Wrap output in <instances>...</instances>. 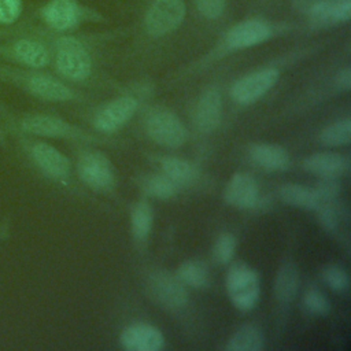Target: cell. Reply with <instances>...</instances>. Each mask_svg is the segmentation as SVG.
Masks as SVG:
<instances>
[{
    "label": "cell",
    "instance_id": "obj_27",
    "mask_svg": "<svg viewBox=\"0 0 351 351\" xmlns=\"http://www.w3.org/2000/svg\"><path fill=\"white\" fill-rule=\"evenodd\" d=\"M144 191L149 196L156 197V199H170L176 195L177 185L169 177H166L163 173L152 174L145 178Z\"/></svg>",
    "mask_w": 351,
    "mask_h": 351
},
{
    "label": "cell",
    "instance_id": "obj_20",
    "mask_svg": "<svg viewBox=\"0 0 351 351\" xmlns=\"http://www.w3.org/2000/svg\"><path fill=\"white\" fill-rule=\"evenodd\" d=\"M299 284L300 276L298 267L293 263H284L274 278L273 289L276 298L282 303L292 302L298 293Z\"/></svg>",
    "mask_w": 351,
    "mask_h": 351
},
{
    "label": "cell",
    "instance_id": "obj_11",
    "mask_svg": "<svg viewBox=\"0 0 351 351\" xmlns=\"http://www.w3.org/2000/svg\"><path fill=\"white\" fill-rule=\"evenodd\" d=\"M273 36V25L263 18H248L232 26L225 36L229 49H245L267 41Z\"/></svg>",
    "mask_w": 351,
    "mask_h": 351
},
{
    "label": "cell",
    "instance_id": "obj_34",
    "mask_svg": "<svg viewBox=\"0 0 351 351\" xmlns=\"http://www.w3.org/2000/svg\"><path fill=\"white\" fill-rule=\"evenodd\" d=\"M310 18L318 25L333 23L332 18V0H317L308 10Z\"/></svg>",
    "mask_w": 351,
    "mask_h": 351
},
{
    "label": "cell",
    "instance_id": "obj_32",
    "mask_svg": "<svg viewBox=\"0 0 351 351\" xmlns=\"http://www.w3.org/2000/svg\"><path fill=\"white\" fill-rule=\"evenodd\" d=\"M314 189L322 204V203L333 202V199L340 192V184L336 180V177H321V180L317 182Z\"/></svg>",
    "mask_w": 351,
    "mask_h": 351
},
{
    "label": "cell",
    "instance_id": "obj_18",
    "mask_svg": "<svg viewBox=\"0 0 351 351\" xmlns=\"http://www.w3.org/2000/svg\"><path fill=\"white\" fill-rule=\"evenodd\" d=\"M348 159L337 152H315L307 156L303 167L319 177H337L348 169Z\"/></svg>",
    "mask_w": 351,
    "mask_h": 351
},
{
    "label": "cell",
    "instance_id": "obj_30",
    "mask_svg": "<svg viewBox=\"0 0 351 351\" xmlns=\"http://www.w3.org/2000/svg\"><path fill=\"white\" fill-rule=\"evenodd\" d=\"M322 280L329 288L333 291L341 292L348 288V274L347 271L337 266V265H329L322 270Z\"/></svg>",
    "mask_w": 351,
    "mask_h": 351
},
{
    "label": "cell",
    "instance_id": "obj_23",
    "mask_svg": "<svg viewBox=\"0 0 351 351\" xmlns=\"http://www.w3.org/2000/svg\"><path fill=\"white\" fill-rule=\"evenodd\" d=\"M162 171L166 177H169L176 185H186L196 180L197 171L196 167L181 158L176 156H165L160 160Z\"/></svg>",
    "mask_w": 351,
    "mask_h": 351
},
{
    "label": "cell",
    "instance_id": "obj_5",
    "mask_svg": "<svg viewBox=\"0 0 351 351\" xmlns=\"http://www.w3.org/2000/svg\"><path fill=\"white\" fill-rule=\"evenodd\" d=\"M0 60L26 69H44L52 62V52L41 40L22 34L0 43Z\"/></svg>",
    "mask_w": 351,
    "mask_h": 351
},
{
    "label": "cell",
    "instance_id": "obj_10",
    "mask_svg": "<svg viewBox=\"0 0 351 351\" xmlns=\"http://www.w3.org/2000/svg\"><path fill=\"white\" fill-rule=\"evenodd\" d=\"M280 71L266 67L239 78L232 86V97L240 104H251L266 95L278 81Z\"/></svg>",
    "mask_w": 351,
    "mask_h": 351
},
{
    "label": "cell",
    "instance_id": "obj_16",
    "mask_svg": "<svg viewBox=\"0 0 351 351\" xmlns=\"http://www.w3.org/2000/svg\"><path fill=\"white\" fill-rule=\"evenodd\" d=\"M225 200L237 208H251L259 200L256 180L248 173H236L225 188Z\"/></svg>",
    "mask_w": 351,
    "mask_h": 351
},
{
    "label": "cell",
    "instance_id": "obj_35",
    "mask_svg": "<svg viewBox=\"0 0 351 351\" xmlns=\"http://www.w3.org/2000/svg\"><path fill=\"white\" fill-rule=\"evenodd\" d=\"M315 210L318 211L319 223L326 230H335L337 228V225H339V214H337L335 206L332 204V202L322 203Z\"/></svg>",
    "mask_w": 351,
    "mask_h": 351
},
{
    "label": "cell",
    "instance_id": "obj_17",
    "mask_svg": "<svg viewBox=\"0 0 351 351\" xmlns=\"http://www.w3.org/2000/svg\"><path fill=\"white\" fill-rule=\"evenodd\" d=\"M222 97L215 88H210L202 93L195 108V125L203 133L213 132L221 122Z\"/></svg>",
    "mask_w": 351,
    "mask_h": 351
},
{
    "label": "cell",
    "instance_id": "obj_33",
    "mask_svg": "<svg viewBox=\"0 0 351 351\" xmlns=\"http://www.w3.org/2000/svg\"><path fill=\"white\" fill-rule=\"evenodd\" d=\"M195 5L206 19H218L226 10V0H195Z\"/></svg>",
    "mask_w": 351,
    "mask_h": 351
},
{
    "label": "cell",
    "instance_id": "obj_31",
    "mask_svg": "<svg viewBox=\"0 0 351 351\" xmlns=\"http://www.w3.org/2000/svg\"><path fill=\"white\" fill-rule=\"evenodd\" d=\"M23 3L22 0H0V25L11 26L22 15Z\"/></svg>",
    "mask_w": 351,
    "mask_h": 351
},
{
    "label": "cell",
    "instance_id": "obj_19",
    "mask_svg": "<svg viewBox=\"0 0 351 351\" xmlns=\"http://www.w3.org/2000/svg\"><path fill=\"white\" fill-rule=\"evenodd\" d=\"M250 155L258 166L266 170H284L289 165V154L285 148L276 144H255L251 147Z\"/></svg>",
    "mask_w": 351,
    "mask_h": 351
},
{
    "label": "cell",
    "instance_id": "obj_28",
    "mask_svg": "<svg viewBox=\"0 0 351 351\" xmlns=\"http://www.w3.org/2000/svg\"><path fill=\"white\" fill-rule=\"evenodd\" d=\"M234 250H236V239H234V236L232 233H229V232H223L215 240L214 250H213L214 259L218 263H228L233 258Z\"/></svg>",
    "mask_w": 351,
    "mask_h": 351
},
{
    "label": "cell",
    "instance_id": "obj_25",
    "mask_svg": "<svg viewBox=\"0 0 351 351\" xmlns=\"http://www.w3.org/2000/svg\"><path fill=\"white\" fill-rule=\"evenodd\" d=\"M351 138V119L344 118L336 121L319 133V141L326 147H341L347 145Z\"/></svg>",
    "mask_w": 351,
    "mask_h": 351
},
{
    "label": "cell",
    "instance_id": "obj_2",
    "mask_svg": "<svg viewBox=\"0 0 351 351\" xmlns=\"http://www.w3.org/2000/svg\"><path fill=\"white\" fill-rule=\"evenodd\" d=\"M0 119L7 133H21L41 138H75L81 134L75 126L52 114L15 115L4 106H0Z\"/></svg>",
    "mask_w": 351,
    "mask_h": 351
},
{
    "label": "cell",
    "instance_id": "obj_14",
    "mask_svg": "<svg viewBox=\"0 0 351 351\" xmlns=\"http://www.w3.org/2000/svg\"><path fill=\"white\" fill-rule=\"evenodd\" d=\"M137 100L132 96H121L103 106L93 118V125L103 133L121 129L136 112Z\"/></svg>",
    "mask_w": 351,
    "mask_h": 351
},
{
    "label": "cell",
    "instance_id": "obj_36",
    "mask_svg": "<svg viewBox=\"0 0 351 351\" xmlns=\"http://www.w3.org/2000/svg\"><path fill=\"white\" fill-rule=\"evenodd\" d=\"M336 86L341 90H348L351 86V71L348 67L340 70L336 75Z\"/></svg>",
    "mask_w": 351,
    "mask_h": 351
},
{
    "label": "cell",
    "instance_id": "obj_7",
    "mask_svg": "<svg viewBox=\"0 0 351 351\" xmlns=\"http://www.w3.org/2000/svg\"><path fill=\"white\" fill-rule=\"evenodd\" d=\"M185 14L184 0H154L144 14L145 32L152 37L170 34L184 22Z\"/></svg>",
    "mask_w": 351,
    "mask_h": 351
},
{
    "label": "cell",
    "instance_id": "obj_13",
    "mask_svg": "<svg viewBox=\"0 0 351 351\" xmlns=\"http://www.w3.org/2000/svg\"><path fill=\"white\" fill-rule=\"evenodd\" d=\"M152 298L166 308H181L188 302V292L177 276L155 271L148 281Z\"/></svg>",
    "mask_w": 351,
    "mask_h": 351
},
{
    "label": "cell",
    "instance_id": "obj_4",
    "mask_svg": "<svg viewBox=\"0 0 351 351\" xmlns=\"http://www.w3.org/2000/svg\"><path fill=\"white\" fill-rule=\"evenodd\" d=\"M52 59L58 74L67 81L81 82L92 73V59L86 47L73 36L53 40Z\"/></svg>",
    "mask_w": 351,
    "mask_h": 351
},
{
    "label": "cell",
    "instance_id": "obj_26",
    "mask_svg": "<svg viewBox=\"0 0 351 351\" xmlns=\"http://www.w3.org/2000/svg\"><path fill=\"white\" fill-rule=\"evenodd\" d=\"M130 225L132 232L137 240L144 241L148 237L152 226V211L147 202L141 200L133 206L130 214Z\"/></svg>",
    "mask_w": 351,
    "mask_h": 351
},
{
    "label": "cell",
    "instance_id": "obj_24",
    "mask_svg": "<svg viewBox=\"0 0 351 351\" xmlns=\"http://www.w3.org/2000/svg\"><path fill=\"white\" fill-rule=\"evenodd\" d=\"M176 276L184 285L193 288H206L210 282L208 270L204 263L199 261H186L181 263Z\"/></svg>",
    "mask_w": 351,
    "mask_h": 351
},
{
    "label": "cell",
    "instance_id": "obj_15",
    "mask_svg": "<svg viewBox=\"0 0 351 351\" xmlns=\"http://www.w3.org/2000/svg\"><path fill=\"white\" fill-rule=\"evenodd\" d=\"M119 343L128 351H159L165 344V337L156 326L137 322L122 330Z\"/></svg>",
    "mask_w": 351,
    "mask_h": 351
},
{
    "label": "cell",
    "instance_id": "obj_3",
    "mask_svg": "<svg viewBox=\"0 0 351 351\" xmlns=\"http://www.w3.org/2000/svg\"><path fill=\"white\" fill-rule=\"evenodd\" d=\"M8 134H11L16 140L21 151L25 154L27 160L43 176L55 182H64L70 177L71 162L56 147L44 140H40L38 137L21 133Z\"/></svg>",
    "mask_w": 351,
    "mask_h": 351
},
{
    "label": "cell",
    "instance_id": "obj_22",
    "mask_svg": "<svg viewBox=\"0 0 351 351\" xmlns=\"http://www.w3.org/2000/svg\"><path fill=\"white\" fill-rule=\"evenodd\" d=\"M263 346L265 337L261 329L254 325H244L232 335L226 348L229 351H259Z\"/></svg>",
    "mask_w": 351,
    "mask_h": 351
},
{
    "label": "cell",
    "instance_id": "obj_6",
    "mask_svg": "<svg viewBox=\"0 0 351 351\" xmlns=\"http://www.w3.org/2000/svg\"><path fill=\"white\" fill-rule=\"evenodd\" d=\"M226 291L232 303L239 310H252L261 293L258 273L244 262L233 263L226 274Z\"/></svg>",
    "mask_w": 351,
    "mask_h": 351
},
{
    "label": "cell",
    "instance_id": "obj_8",
    "mask_svg": "<svg viewBox=\"0 0 351 351\" xmlns=\"http://www.w3.org/2000/svg\"><path fill=\"white\" fill-rule=\"evenodd\" d=\"M145 129L148 136L159 145L167 148L181 147L186 137V129L182 121L169 110H158L147 118Z\"/></svg>",
    "mask_w": 351,
    "mask_h": 351
},
{
    "label": "cell",
    "instance_id": "obj_1",
    "mask_svg": "<svg viewBox=\"0 0 351 351\" xmlns=\"http://www.w3.org/2000/svg\"><path fill=\"white\" fill-rule=\"evenodd\" d=\"M0 81L44 101L63 103L75 97L74 90L64 81L41 71V69H26L0 62Z\"/></svg>",
    "mask_w": 351,
    "mask_h": 351
},
{
    "label": "cell",
    "instance_id": "obj_29",
    "mask_svg": "<svg viewBox=\"0 0 351 351\" xmlns=\"http://www.w3.org/2000/svg\"><path fill=\"white\" fill-rule=\"evenodd\" d=\"M304 308L315 315H325L330 311V302L318 289H308L303 296Z\"/></svg>",
    "mask_w": 351,
    "mask_h": 351
},
{
    "label": "cell",
    "instance_id": "obj_9",
    "mask_svg": "<svg viewBox=\"0 0 351 351\" xmlns=\"http://www.w3.org/2000/svg\"><path fill=\"white\" fill-rule=\"evenodd\" d=\"M81 181L95 191H108L114 186L115 176L108 158L99 151L84 152L77 165Z\"/></svg>",
    "mask_w": 351,
    "mask_h": 351
},
{
    "label": "cell",
    "instance_id": "obj_38",
    "mask_svg": "<svg viewBox=\"0 0 351 351\" xmlns=\"http://www.w3.org/2000/svg\"><path fill=\"white\" fill-rule=\"evenodd\" d=\"M0 147L4 149L8 148V133H7L1 119H0Z\"/></svg>",
    "mask_w": 351,
    "mask_h": 351
},
{
    "label": "cell",
    "instance_id": "obj_12",
    "mask_svg": "<svg viewBox=\"0 0 351 351\" xmlns=\"http://www.w3.org/2000/svg\"><path fill=\"white\" fill-rule=\"evenodd\" d=\"M40 15L49 29L69 32L84 19V8L77 0H48Z\"/></svg>",
    "mask_w": 351,
    "mask_h": 351
},
{
    "label": "cell",
    "instance_id": "obj_21",
    "mask_svg": "<svg viewBox=\"0 0 351 351\" xmlns=\"http://www.w3.org/2000/svg\"><path fill=\"white\" fill-rule=\"evenodd\" d=\"M280 197L289 206L315 210L321 202L314 188H308L302 184H285L280 189Z\"/></svg>",
    "mask_w": 351,
    "mask_h": 351
},
{
    "label": "cell",
    "instance_id": "obj_37",
    "mask_svg": "<svg viewBox=\"0 0 351 351\" xmlns=\"http://www.w3.org/2000/svg\"><path fill=\"white\" fill-rule=\"evenodd\" d=\"M11 237V219L0 217V241H7Z\"/></svg>",
    "mask_w": 351,
    "mask_h": 351
}]
</instances>
